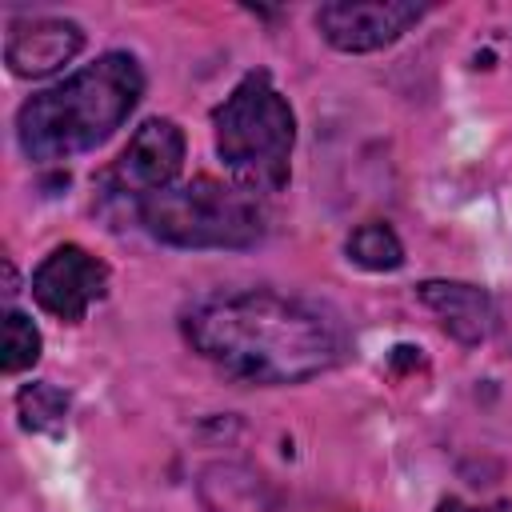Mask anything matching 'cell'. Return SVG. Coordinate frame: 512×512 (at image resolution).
I'll list each match as a JSON object with an SVG mask.
<instances>
[{
  "label": "cell",
  "mask_w": 512,
  "mask_h": 512,
  "mask_svg": "<svg viewBox=\"0 0 512 512\" xmlns=\"http://www.w3.org/2000/svg\"><path fill=\"white\" fill-rule=\"evenodd\" d=\"M188 344L248 384H300L340 364L344 328L316 304L268 288L208 296L184 316Z\"/></svg>",
  "instance_id": "obj_1"
},
{
  "label": "cell",
  "mask_w": 512,
  "mask_h": 512,
  "mask_svg": "<svg viewBox=\"0 0 512 512\" xmlns=\"http://www.w3.org/2000/svg\"><path fill=\"white\" fill-rule=\"evenodd\" d=\"M144 72L128 52H104L68 80L36 92L20 116L16 136L28 160L56 164L104 144L140 104Z\"/></svg>",
  "instance_id": "obj_2"
},
{
  "label": "cell",
  "mask_w": 512,
  "mask_h": 512,
  "mask_svg": "<svg viewBox=\"0 0 512 512\" xmlns=\"http://www.w3.org/2000/svg\"><path fill=\"white\" fill-rule=\"evenodd\" d=\"M212 124L216 152L244 192L264 196L284 188L288 156L296 144V116L264 68L240 76V84L212 112Z\"/></svg>",
  "instance_id": "obj_3"
},
{
  "label": "cell",
  "mask_w": 512,
  "mask_h": 512,
  "mask_svg": "<svg viewBox=\"0 0 512 512\" xmlns=\"http://www.w3.org/2000/svg\"><path fill=\"white\" fill-rule=\"evenodd\" d=\"M140 224L172 248H252L264 236V208L240 184L196 176L136 204Z\"/></svg>",
  "instance_id": "obj_4"
},
{
  "label": "cell",
  "mask_w": 512,
  "mask_h": 512,
  "mask_svg": "<svg viewBox=\"0 0 512 512\" xmlns=\"http://www.w3.org/2000/svg\"><path fill=\"white\" fill-rule=\"evenodd\" d=\"M428 8L408 0H336L320 4L316 28L340 52H376L404 36Z\"/></svg>",
  "instance_id": "obj_5"
},
{
  "label": "cell",
  "mask_w": 512,
  "mask_h": 512,
  "mask_svg": "<svg viewBox=\"0 0 512 512\" xmlns=\"http://www.w3.org/2000/svg\"><path fill=\"white\" fill-rule=\"evenodd\" d=\"M108 292V264L80 244L52 248L32 272V296L60 320H84V312Z\"/></svg>",
  "instance_id": "obj_6"
},
{
  "label": "cell",
  "mask_w": 512,
  "mask_h": 512,
  "mask_svg": "<svg viewBox=\"0 0 512 512\" xmlns=\"http://www.w3.org/2000/svg\"><path fill=\"white\" fill-rule=\"evenodd\" d=\"M180 164H184V132L172 120L152 116L132 132L124 152L116 156L108 184H112V192L136 196V204H140L144 196L168 188L176 180Z\"/></svg>",
  "instance_id": "obj_7"
},
{
  "label": "cell",
  "mask_w": 512,
  "mask_h": 512,
  "mask_svg": "<svg viewBox=\"0 0 512 512\" xmlns=\"http://www.w3.org/2000/svg\"><path fill=\"white\" fill-rule=\"evenodd\" d=\"M84 48V32L76 20L60 16H36L16 20L4 40V60L16 76H48L60 64H68Z\"/></svg>",
  "instance_id": "obj_8"
},
{
  "label": "cell",
  "mask_w": 512,
  "mask_h": 512,
  "mask_svg": "<svg viewBox=\"0 0 512 512\" xmlns=\"http://www.w3.org/2000/svg\"><path fill=\"white\" fill-rule=\"evenodd\" d=\"M416 292L440 316L444 332H452L460 344H480V340L492 336L496 308H492V300H488L484 288L460 284V280H424Z\"/></svg>",
  "instance_id": "obj_9"
},
{
  "label": "cell",
  "mask_w": 512,
  "mask_h": 512,
  "mask_svg": "<svg viewBox=\"0 0 512 512\" xmlns=\"http://www.w3.org/2000/svg\"><path fill=\"white\" fill-rule=\"evenodd\" d=\"M344 248H348V260L368 272H392L404 264V244L384 220H368V224L352 228Z\"/></svg>",
  "instance_id": "obj_10"
},
{
  "label": "cell",
  "mask_w": 512,
  "mask_h": 512,
  "mask_svg": "<svg viewBox=\"0 0 512 512\" xmlns=\"http://www.w3.org/2000/svg\"><path fill=\"white\" fill-rule=\"evenodd\" d=\"M16 412H20V424L28 432H60L68 420V392H60L48 380L24 384L16 392Z\"/></svg>",
  "instance_id": "obj_11"
},
{
  "label": "cell",
  "mask_w": 512,
  "mask_h": 512,
  "mask_svg": "<svg viewBox=\"0 0 512 512\" xmlns=\"http://www.w3.org/2000/svg\"><path fill=\"white\" fill-rule=\"evenodd\" d=\"M36 360H40V332H36V324H32L24 312L8 308V316H4V352H0V368L12 376V372L32 368Z\"/></svg>",
  "instance_id": "obj_12"
},
{
  "label": "cell",
  "mask_w": 512,
  "mask_h": 512,
  "mask_svg": "<svg viewBox=\"0 0 512 512\" xmlns=\"http://www.w3.org/2000/svg\"><path fill=\"white\" fill-rule=\"evenodd\" d=\"M440 512H504V508H472V504H464V500H444Z\"/></svg>",
  "instance_id": "obj_13"
}]
</instances>
